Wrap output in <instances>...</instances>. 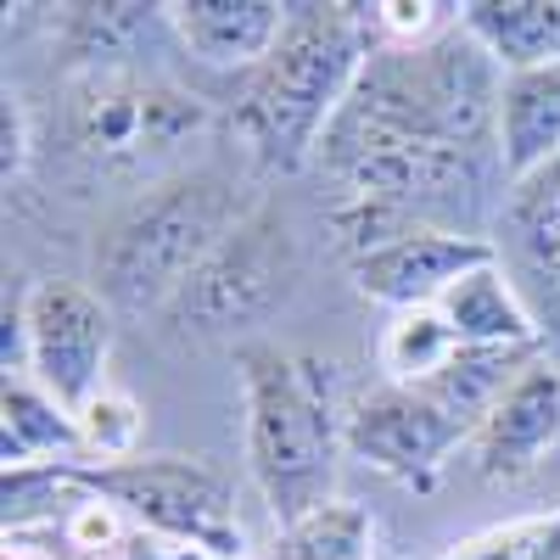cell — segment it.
<instances>
[{"mask_svg": "<svg viewBox=\"0 0 560 560\" xmlns=\"http://www.w3.org/2000/svg\"><path fill=\"white\" fill-rule=\"evenodd\" d=\"M459 28L499 62L504 79L560 62V0H465Z\"/></svg>", "mask_w": 560, "mask_h": 560, "instance_id": "obj_16", "label": "cell"}, {"mask_svg": "<svg viewBox=\"0 0 560 560\" xmlns=\"http://www.w3.org/2000/svg\"><path fill=\"white\" fill-rule=\"evenodd\" d=\"M264 560H376V522L353 499H331L308 510L303 522L275 527Z\"/></svg>", "mask_w": 560, "mask_h": 560, "instance_id": "obj_20", "label": "cell"}, {"mask_svg": "<svg viewBox=\"0 0 560 560\" xmlns=\"http://www.w3.org/2000/svg\"><path fill=\"white\" fill-rule=\"evenodd\" d=\"M482 264H499L493 242L488 236H459V230H438V224H415L409 236L364 253V258H348V275H353V292L382 303V308H432L443 303V292L454 280H465Z\"/></svg>", "mask_w": 560, "mask_h": 560, "instance_id": "obj_11", "label": "cell"}, {"mask_svg": "<svg viewBox=\"0 0 560 560\" xmlns=\"http://www.w3.org/2000/svg\"><path fill=\"white\" fill-rule=\"evenodd\" d=\"M471 432H477L471 420L448 415L438 398H427L420 387H398V382L364 387L342 409L348 454L409 493H432L448 471V459L459 448H471Z\"/></svg>", "mask_w": 560, "mask_h": 560, "instance_id": "obj_8", "label": "cell"}, {"mask_svg": "<svg viewBox=\"0 0 560 560\" xmlns=\"http://www.w3.org/2000/svg\"><path fill=\"white\" fill-rule=\"evenodd\" d=\"M493 253L533 308L544 353L560 359V158L504 185L493 208Z\"/></svg>", "mask_w": 560, "mask_h": 560, "instance_id": "obj_10", "label": "cell"}, {"mask_svg": "<svg viewBox=\"0 0 560 560\" xmlns=\"http://www.w3.org/2000/svg\"><path fill=\"white\" fill-rule=\"evenodd\" d=\"M560 158V62L538 73H510L499 96V168L504 185L538 174Z\"/></svg>", "mask_w": 560, "mask_h": 560, "instance_id": "obj_17", "label": "cell"}, {"mask_svg": "<svg viewBox=\"0 0 560 560\" xmlns=\"http://www.w3.org/2000/svg\"><path fill=\"white\" fill-rule=\"evenodd\" d=\"M213 124V107L197 90H179L158 73H84L68 79L62 129L73 152L102 168H152L185 140Z\"/></svg>", "mask_w": 560, "mask_h": 560, "instance_id": "obj_6", "label": "cell"}, {"mask_svg": "<svg viewBox=\"0 0 560 560\" xmlns=\"http://www.w3.org/2000/svg\"><path fill=\"white\" fill-rule=\"evenodd\" d=\"M224 168H179L135 191L90 242V280L113 314H163L208 253L247 219Z\"/></svg>", "mask_w": 560, "mask_h": 560, "instance_id": "obj_3", "label": "cell"}, {"mask_svg": "<svg viewBox=\"0 0 560 560\" xmlns=\"http://www.w3.org/2000/svg\"><path fill=\"white\" fill-rule=\"evenodd\" d=\"M298 287V242L275 202H253V213L208 253V264L185 280L163 319L179 337H236L264 325Z\"/></svg>", "mask_w": 560, "mask_h": 560, "instance_id": "obj_7", "label": "cell"}, {"mask_svg": "<svg viewBox=\"0 0 560 560\" xmlns=\"http://www.w3.org/2000/svg\"><path fill=\"white\" fill-rule=\"evenodd\" d=\"M443 560H560V510H549V516L504 522V527H488V533H477V538L454 544Z\"/></svg>", "mask_w": 560, "mask_h": 560, "instance_id": "obj_23", "label": "cell"}, {"mask_svg": "<svg viewBox=\"0 0 560 560\" xmlns=\"http://www.w3.org/2000/svg\"><path fill=\"white\" fill-rule=\"evenodd\" d=\"M438 314L448 319L459 348H544L538 319L522 303L516 280L504 275V264H482L465 280H454L438 303Z\"/></svg>", "mask_w": 560, "mask_h": 560, "instance_id": "obj_15", "label": "cell"}, {"mask_svg": "<svg viewBox=\"0 0 560 560\" xmlns=\"http://www.w3.org/2000/svg\"><path fill=\"white\" fill-rule=\"evenodd\" d=\"M504 73L459 23L415 51H370L353 96L331 118L337 129L393 135L420 147H454L499 158Z\"/></svg>", "mask_w": 560, "mask_h": 560, "instance_id": "obj_4", "label": "cell"}, {"mask_svg": "<svg viewBox=\"0 0 560 560\" xmlns=\"http://www.w3.org/2000/svg\"><path fill=\"white\" fill-rule=\"evenodd\" d=\"M454 353H459V337L448 331L438 303L432 308H398L382 331V370L398 387H427Z\"/></svg>", "mask_w": 560, "mask_h": 560, "instance_id": "obj_21", "label": "cell"}, {"mask_svg": "<svg viewBox=\"0 0 560 560\" xmlns=\"http://www.w3.org/2000/svg\"><path fill=\"white\" fill-rule=\"evenodd\" d=\"M370 51L376 39H370L364 7H348V0L287 7L275 51L247 73V90L230 113V129L258 174H298L319 158V140L353 96Z\"/></svg>", "mask_w": 560, "mask_h": 560, "instance_id": "obj_1", "label": "cell"}, {"mask_svg": "<svg viewBox=\"0 0 560 560\" xmlns=\"http://www.w3.org/2000/svg\"><path fill=\"white\" fill-rule=\"evenodd\" d=\"M168 34L208 68H258L280 28L287 7L280 0H168Z\"/></svg>", "mask_w": 560, "mask_h": 560, "instance_id": "obj_13", "label": "cell"}, {"mask_svg": "<svg viewBox=\"0 0 560 560\" xmlns=\"http://www.w3.org/2000/svg\"><path fill=\"white\" fill-rule=\"evenodd\" d=\"M62 477L84 493H102L107 504H118L152 538H174V544L213 555V560H247L236 493L202 459H185V454H147V459L135 454L118 465L62 459Z\"/></svg>", "mask_w": 560, "mask_h": 560, "instance_id": "obj_5", "label": "cell"}, {"mask_svg": "<svg viewBox=\"0 0 560 560\" xmlns=\"http://www.w3.org/2000/svg\"><path fill=\"white\" fill-rule=\"evenodd\" d=\"M73 454H84L73 409H62L39 382H7V393H0V459H7V471L62 465Z\"/></svg>", "mask_w": 560, "mask_h": 560, "instance_id": "obj_18", "label": "cell"}, {"mask_svg": "<svg viewBox=\"0 0 560 560\" xmlns=\"http://www.w3.org/2000/svg\"><path fill=\"white\" fill-rule=\"evenodd\" d=\"M152 28H168L163 7H135V0H107V7H57V57L68 79L84 73H135V51L152 39Z\"/></svg>", "mask_w": 560, "mask_h": 560, "instance_id": "obj_14", "label": "cell"}, {"mask_svg": "<svg viewBox=\"0 0 560 560\" xmlns=\"http://www.w3.org/2000/svg\"><path fill=\"white\" fill-rule=\"evenodd\" d=\"M28 107H23V96H18V90H7V96H0V179H18L23 168H28Z\"/></svg>", "mask_w": 560, "mask_h": 560, "instance_id": "obj_24", "label": "cell"}, {"mask_svg": "<svg viewBox=\"0 0 560 560\" xmlns=\"http://www.w3.org/2000/svg\"><path fill=\"white\" fill-rule=\"evenodd\" d=\"M538 359H544V348H459L420 393L438 398L448 415L482 427V415H488L510 387H516V376H522V370H533Z\"/></svg>", "mask_w": 560, "mask_h": 560, "instance_id": "obj_19", "label": "cell"}, {"mask_svg": "<svg viewBox=\"0 0 560 560\" xmlns=\"http://www.w3.org/2000/svg\"><path fill=\"white\" fill-rule=\"evenodd\" d=\"M242 448L247 477L269 504L275 527L303 522L308 510L337 499V465L342 443V409L331 398V370L314 353H287L275 342H242Z\"/></svg>", "mask_w": 560, "mask_h": 560, "instance_id": "obj_2", "label": "cell"}, {"mask_svg": "<svg viewBox=\"0 0 560 560\" xmlns=\"http://www.w3.org/2000/svg\"><path fill=\"white\" fill-rule=\"evenodd\" d=\"M23 314H28V376L62 409L79 415L107 387L118 314L96 298V287H79V280H34L23 292Z\"/></svg>", "mask_w": 560, "mask_h": 560, "instance_id": "obj_9", "label": "cell"}, {"mask_svg": "<svg viewBox=\"0 0 560 560\" xmlns=\"http://www.w3.org/2000/svg\"><path fill=\"white\" fill-rule=\"evenodd\" d=\"M73 420H79V443H84V459L90 465L135 459L140 432H147V409H140V398L124 393V387H102Z\"/></svg>", "mask_w": 560, "mask_h": 560, "instance_id": "obj_22", "label": "cell"}, {"mask_svg": "<svg viewBox=\"0 0 560 560\" xmlns=\"http://www.w3.org/2000/svg\"><path fill=\"white\" fill-rule=\"evenodd\" d=\"M560 448V359H538L522 370L510 387L471 432V465L482 482H527L538 465Z\"/></svg>", "mask_w": 560, "mask_h": 560, "instance_id": "obj_12", "label": "cell"}, {"mask_svg": "<svg viewBox=\"0 0 560 560\" xmlns=\"http://www.w3.org/2000/svg\"><path fill=\"white\" fill-rule=\"evenodd\" d=\"M0 560H57V555L45 549L28 527H18V533H7V549H0Z\"/></svg>", "mask_w": 560, "mask_h": 560, "instance_id": "obj_26", "label": "cell"}, {"mask_svg": "<svg viewBox=\"0 0 560 560\" xmlns=\"http://www.w3.org/2000/svg\"><path fill=\"white\" fill-rule=\"evenodd\" d=\"M0 364H7V382H23L28 370V314H23V292H7V308H0Z\"/></svg>", "mask_w": 560, "mask_h": 560, "instance_id": "obj_25", "label": "cell"}]
</instances>
